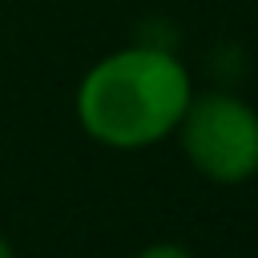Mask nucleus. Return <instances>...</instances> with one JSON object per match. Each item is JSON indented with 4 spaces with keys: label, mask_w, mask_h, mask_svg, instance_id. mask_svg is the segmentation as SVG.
<instances>
[{
    "label": "nucleus",
    "mask_w": 258,
    "mask_h": 258,
    "mask_svg": "<svg viewBox=\"0 0 258 258\" xmlns=\"http://www.w3.org/2000/svg\"><path fill=\"white\" fill-rule=\"evenodd\" d=\"M194 97L189 69L173 48L129 44L101 56L77 85L81 129L109 149H149L169 137Z\"/></svg>",
    "instance_id": "1"
},
{
    "label": "nucleus",
    "mask_w": 258,
    "mask_h": 258,
    "mask_svg": "<svg viewBox=\"0 0 258 258\" xmlns=\"http://www.w3.org/2000/svg\"><path fill=\"white\" fill-rule=\"evenodd\" d=\"M173 133L185 161L206 181L242 185L258 177V109L246 97L230 89L194 93Z\"/></svg>",
    "instance_id": "2"
},
{
    "label": "nucleus",
    "mask_w": 258,
    "mask_h": 258,
    "mask_svg": "<svg viewBox=\"0 0 258 258\" xmlns=\"http://www.w3.org/2000/svg\"><path fill=\"white\" fill-rule=\"evenodd\" d=\"M137 258H194V250H185L181 242H153V246H145Z\"/></svg>",
    "instance_id": "3"
},
{
    "label": "nucleus",
    "mask_w": 258,
    "mask_h": 258,
    "mask_svg": "<svg viewBox=\"0 0 258 258\" xmlns=\"http://www.w3.org/2000/svg\"><path fill=\"white\" fill-rule=\"evenodd\" d=\"M0 258H16V250H12V242H8V238H0Z\"/></svg>",
    "instance_id": "4"
}]
</instances>
